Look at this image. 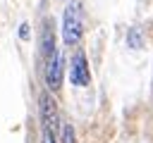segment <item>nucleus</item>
I'll list each match as a JSON object with an SVG mask.
<instances>
[{"label":"nucleus","instance_id":"obj_1","mask_svg":"<svg viewBox=\"0 0 153 143\" xmlns=\"http://www.w3.org/2000/svg\"><path fill=\"white\" fill-rule=\"evenodd\" d=\"M84 33V10L79 0H69V5L65 7V17H62V41L67 45L79 43Z\"/></svg>","mask_w":153,"mask_h":143},{"label":"nucleus","instance_id":"obj_2","mask_svg":"<svg viewBox=\"0 0 153 143\" xmlns=\"http://www.w3.org/2000/svg\"><path fill=\"white\" fill-rule=\"evenodd\" d=\"M62 72H65V60H62V50H53V55L48 57L45 64V83L50 91H57L62 83Z\"/></svg>","mask_w":153,"mask_h":143},{"label":"nucleus","instance_id":"obj_3","mask_svg":"<svg viewBox=\"0 0 153 143\" xmlns=\"http://www.w3.org/2000/svg\"><path fill=\"white\" fill-rule=\"evenodd\" d=\"M69 81H72L74 86H88V81H91V74H88V64H86V57H84V52H81V50H79V52L74 55V60H72Z\"/></svg>","mask_w":153,"mask_h":143},{"label":"nucleus","instance_id":"obj_4","mask_svg":"<svg viewBox=\"0 0 153 143\" xmlns=\"http://www.w3.org/2000/svg\"><path fill=\"white\" fill-rule=\"evenodd\" d=\"M41 122H43V129H48V131H53L57 126V107L48 93L41 95Z\"/></svg>","mask_w":153,"mask_h":143},{"label":"nucleus","instance_id":"obj_5","mask_svg":"<svg viewBox=\"0 0 153 143\" xmlns=\"http://www.w3.org/2000/svg\"><path fill=\"white\" fill-rule=\"evenodd\" d=\"M53 50H55V48H53V24L45 21V31H43V55L50 57Z\"/></svg>","mask_w":153,"mask_h":143},{"label":"nucleus","instance_id":"obj_6","mask_svg":"<svg viewBox=\"0 0 153 143\" xmlns=\"http://www.w3.org/2000/svg\"><path fill=\"white\" fill-rule=\"evenodd\" d=\"M60 143H76L74 138V126L69 122H62V131H60Z\"/></svg>","mask_w":153,"mask_h":143},{"label":"nucleus","instance_id":"obj_7","mask_svg":"<svg viewBox=\"0 0 153 143\" xmlns=\"http://www.w3.org/2000/svg\"><path fill=\"white\" fill-rule=\"evenodd\" d=\"M43 143H55V136H53V131L43 129Z\"/></svg>","mask_w":153,"mask_h":143},{"label":"nucleus","instance_id":"obj_8","mask_svg":"<svg viewBox=\"0 0 153 143\" xmlns=\"http://www.w3.org/2000/svg\"><path fill=\"white\" fill-rule=\"evenodd\" d=\"M26 29H29V26H26V24H22V31H19V36H22V38H29V31H26Z\"/></svg>","mask_w":153,"mask_h":143}]
</instances>
